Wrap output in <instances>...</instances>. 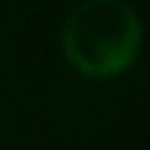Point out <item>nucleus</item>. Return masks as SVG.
<instances>
[{"label": "nucleus", "mask_w": 150, "mask_h": 150, "mask_svg": "<svg viewBox=\"0 0 150 150\" xmlns=\"http://www.w3.org/2000/svg\"><path fill=\"white\" fill-rule=\"evenodd\" d=\"M142 42L137 13L121 0H84L63 21L61 45L69 63L87 76L127 71Z\"/></svg>", "instance_id": "f257e3e1"}]
</instances>
